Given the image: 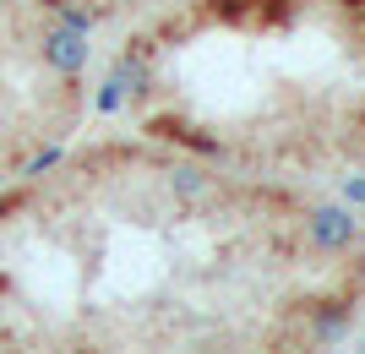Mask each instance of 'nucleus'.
Returning a JSON list of instances; mask_svg holds the SVG:
<instances>
[{"instance_id": "7", "label": "nucleus", "mask_w": 365, "mask_h": 354, "mask_svg": "<svg viewBox=\"0 0 365 354\" xmlns=\"http://www.w3.org/2000/svg\"><path fill=\"white\" fill-rule=\"evenodd\" d=\"M175 185H180V191H202V180H197V170H180V180H175Z\"/></svg>"}, {"instance_id": "2", "label": "nucleus", "mask_w": 365, "mask_h": 354, "mask_svg": "<svg viewBox=\"0 0 365 354\" xmlns=\"http://www.w3.org/2000/svg\"><path fill=\"white\" fill-rule=\"evenodd\" d=\"M311 240H317L322 251H344L354 240L349 207H317V213H311Z\"/></svg>"}, {"instance_id": "3", "label": "nucleus", "mask_w": 365, "mask_h": 354, "mask_svg": "<svg viewBox=\"0 0 365 354\" xmlns=\"http://www.w3.org/2000/svg\"><path fill=\"white\" fill-rule=\"evenodd\" d=\"M115 82H120V93L137 98V93H148V66H142V61H120V66H115Z\"/></svg>"}, {"instance_id": "4", "label": "nucleus", "mask_w": 365, "mask_h": 354, "mask_svg": "<svg viewBox=\"0 0 365 354\" xmlns=\"http://www.w3.org/2000/svg\"><path fill=\"white\" fill-rule=\"evenodd\" d=\"M55 6H61V0H55ZM61 28L88 33V28H93V11H82V6H61Z\"/></svg>"}, {"instance_id": "5", "label": "nucleus", "mask_w": 365, "mask_h": 354, "mask_svg": "<svg viewBox=\"0 0 365 354\" xmlns=\"http://www.w3.org/2000/svg\"><path fill=\"white\" fill-rule=\"evenodd\" d=\"M120 98H125V93H120V82L109 77V82H104V93H98V109H115Z\"/></svg>"}, {"instance_id": "1", "label": "nucleus", "mask_w": 365, "mask_h": 354, "mask_svg": "<svg viewBox=\"0 0 365 354\" xmlns=\"http://www.w3.org/2000/svg\"><path fill=\"white\" fill-rule=\"evenodd\" d=\"M44 61L61 71V77H76L88 66V33H71V28H49L44 33Z\"/></svg>"}, {"instance_id": "6", "label": "nucleus", "mask_w": 365, "mask_h": 354, "mask_svg": "<svg viewBox=\"0 0 365 354\" xmlns=\"http://www.w3.org/2000/svg\"><path fill=\"white\" fill-rule=\"evenodd\" d=\"M49 164H61V153H55V147H49V153H38V158H33V164H28V175H44Z\"/></svg>"}]
</instances>
